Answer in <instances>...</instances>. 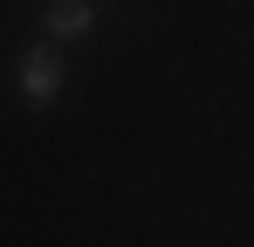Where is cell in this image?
Masks as SVG:
<instances>
[{
    "label": "cell",
    "instance_id": "6da1fadb",
    "mask_svg": "<svg viewBox=\"0 0 254 247\" xmlns=\"http://www.w3.org/2000/svg\"><path fill=\"white\" fill-rule=\"evenodd\" d=\"M14 82H21V103H28V110H48V103L62 96V82H69V62H62V48H55V41H35V48H21V69H14Z\"/></svg>",
    "mask_w": 254,
    "mask_h": 247
},
{
    "label": "cell",
    "instance_id": "7a4b0ae2",
    "mask_svg": "<svg viewBox=\"0 0 254 247\" xmlns=\"http://www.w3.org/2000/svg\"><path fill=\"white\" fill-rule=\"evenodd\" d=\"M89 28H96V7L89 0H48L42 14H35V41H55V48L62 41H83Z\"/></svg>",
    "mask_w": 254,
    "mask_h": 247
}]
</instances>
